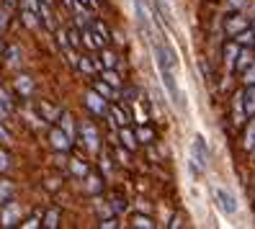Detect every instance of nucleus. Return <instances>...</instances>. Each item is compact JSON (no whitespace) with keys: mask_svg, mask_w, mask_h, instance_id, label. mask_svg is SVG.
<instances>
[{"mask_svg":"<svg viewBox=\"0 0 255 229\" xmlns=\"http://www.w3.org/2000/svg\"><path fill=\"white\" fill-rule=\"evenodd\" d=\"M5 23H8V16H5V10H0V28H5Z\"/></svg>","mask_w":255,"mask_h":229,"instance_id":"nucleus-37","label":"nucleus"},{"mask_svg":"<svg viewBox=\"0 0 255 229\" xmlns=\"http://www.w3.org/2000/svg\"><path fill=\"white\" fill-rule=\"evenodd\" d=\"M13 193H16L13 183L10 180H0V206H5L8 201H13Z\"/></svg>","mask_w":255,"mask_h":229,"instance_id":"nucleus-15","label":"nucleus"},{"mask_svg":"<svg viewBox=\"0 0 255 229\" xmlns=\"http://www.w3.org/2000/svg\"><path fill=\"white\" fill-rule=\"evenodd\" d=\"M243 75H245V78H243V80H245V85H255V62H253Z\"/></svg>","mask_w":255,"mask_h":229,"instance_id":"nucleus-32","label":"nucleus"},{"mask_svg":"<svg viewBox=\"0 0 255 229\" xmlns=\"http://www.w3.org/2000/svg\"><path fill=\"white\" fill-rule=\"evenodd\" d=\"M240 49H243V47H240V44H237L235 39L224 44V62H227L230 67H235V62H237V54H240Z\"/></svg>","mask_w":255,"mask_h":229,"instance_id":"nucleus-10","label":"nucleus"},{"mask_svg":"<svg viewBox=\"0 0 255 229\" xmlns=\"http://www.w3.org/2000/svg\"><path fill=\"white\" fill-rule=\"evenodd\" d=\"M245 116H248V111H245V103H243V93H240V96H235V124H243Z\"/></svg>","mask_w":255,"mask_h":229,"instance_id":"nucleus-17","label":"nucleus"},{"mask_svg":"<svg viewBox=\"0 0 255 229\" xmlns=\"http://www.w3.org/2000/svg\"><path fill=\"white\" fill-rule=\"evenodd\" d=\"M21 224V206L16 201H8L5 206H0V227H16Z\"/></svg>","mask_w":255,"mask_h":229,"instance_id":"nucleus-2","label":"nucleus"},{"mask_svg":"<svg viewBox=\"0 0 255 229\" xmlns=\"http://www.w3.org/2000/svg\"><path fill=\"white\" fill-rule=\"evenodd\" d=\"M255 62V57H253V49L250 47H243L240 49V54H237V62H235V70H240V72H245L250 65Z\"/></svg>","mask_w":255,"mask_h":229,"instance_id":"nucleus-9","label":"nucleus"},{"mask_svg":"<svg viewBox=\"0 0 255 229\" xmlns=\"http://www.w3.org/2000/svg\"><path fill=\"white\" fill-rule=\"evenodd\" d=\"M21 16H23V21H26L28 26H31V28H36V18H34V16H36V13H34V10H23V13H21Z\"/></svg>","mask_w":255,"mask_h":229,"instance_id":"nucleus-33","label":"nucleus"},{"mask_svg":"<svg viewBox=\"0 0 255 229\" xmlns=\"http://www.w3.org/2000/svg\"><path fill=\"white\" fill-rule=\"evenodd\" d=\"M131 227H137V229H155V222L144 217V214H134L131 217Z\"/></svg>","mask_w":255,"mask_h":229,"instance_id":"nucleus-18","label":"nucleus"},{"mask_svg":"<svg viewBox=\"0 0 255 229\" xmlns=\"http://www.w3.org/2000/svg\"><path fill=\"white\" fill-rule=\"evenodd\" d=\"M93 90H98V93H101L103 98H106V101H114V98H116V88H114V85H109L103 78L93 83Z\"/></svg>","mask_w":255,"mask_h":229,"instance_id":"nucleus-12","label":"nucleus"},{"mask_svg":"<svg viewBox=\"0 0 255 229\" xmlns=\"http://www.w3.org/2000/svg\"><path fill=\"white\" fill-rule=\"evenodd\" d=\"M41 3H49V5H52V0H41Z\"/></svg>","mask_w":255,"mask_h":229,"instance_id":"nucleus-41","label":"nucleus"},{"mask_svg":"<svg viewBox=\"0 0 255 229\" xmlns=\"http://www.w3.org/2000/svg\"><path fill=\"white\" fill-rule=\"evenodd\" d=\"M16 93H18L21 98H31V93H34V80L28 78V75H18V78H16Z\"/></svg>","mask_w":255,"mask_h":229,"instance_id":"nucleus-8","label":"nucleus"},{"mask_svg":"<svg viewBox=\"0 0 255 229\" xmlns=\"http://www.w3.org/2000/svg\"><path fill=\"white\" fill-rule=\"evenodd\" d=\"M101 188H103L101 178H98V175H88V191H91V193H98Z\"/></svg>","mask_w":255,"mask_h":229,"instance_id":"nucleus-29","label":"nucleus"},{"mask_svg":"<svg viewBox=\"0 0 255 229\" xmlns=\"http://www.w3.org/2000/svg\"><path fill=\"white\" fill-rule=\"evenodd\" d=\"M109 116L114 118V124H119V126H127V124H129V114L122 109V106H111Z\"/></svg>","mask_w":255,"mask_h":229,"instance_id":"nucleus-13","label":"nucleus"},{"mask_svg":"<svg viewBox=\"0 0 255 229\" xmlns=\"http://www.w3.org/2000/svg\"><path fill=\"white\" fill-rule=\"evenodd\" d=\"M101 78L106 80L109 85H114L116 90L122 88V78H119V72H116V70H111V67H106V70H103V75H101Z\"/></svg>","mask_w":255,"mask_h":229,"instance_id":"nucleus-20","label":"nucleus"},{"mask_svg":"<svg viewBox=\"0 0 255 229\" xmlns=\"http://www.w3.org/2000/svg\"><path fill=\"white\" fill-rule=\"evenodd\" d=\"M8 62H10V65L18 62V47H10V49H8Z\"/></svg>","mask_w":255,"mask_h":229,"instance_id":"nucleus-34","label":"nucleus"},{"mask_svg":"<svg viewBox=\"0 0 255 229\" xmlns=\"http://www.w3.org/2000/svg\"><path fill=\"white\" fill-rule=\"evenodd\" d=\"M5 54V44H3V39H0V57Z\"/></svg>","mask_w":255,"mask_h":229,"instance_id":"nucleus-39","label":"nucleus"},{"mask_svg":"<svg viewBox=\"0 0 255 229\" xmlns=\"http://www.w3.org/2000/svg\"><path fill=\"white\" fill-rule=\"evenodd\" d=\"M78 3H83L85 8H96V0H78Z\"/></svg>","mask_w":255,"mask_h":229,"instance_id":"nucleus-38","label":"nucleus"},{"mask_svg":"<svg viewBox=\"0 0 255 229\" xmlns=\"http://www.w3.org/2000/svg\"><path fill=\"white\" fill-rule=\"evenodd\" d=\"M214 201H217V206L222 209V214H227V217L237 214V201H235V196H232L230 191H224V188H214Z\"/></svg>","mask_w":255,"mask_h":229,"instance_id":"nucleus-3","label":"nucleus"},{"mask_svg":"<svg viewBox=\"0 0 255 229\" xmlns=\"http://www.w3.org/2000/svg\"><path fill=\"white\" fill-rule=\"evenodd\" d=\"M21 227H23V229H36V227H41V222H39V211H34L26 222H21Z\"/></svg>","mask_w":255,"mask_h":229,"instance_id":"nucleus-27","label":"nucleus"},{"mask_svg":"<svg viewBox=\"0 0 255 229\" xmlns=\"http://www.w3.org/2000/svg\"><path fill=\"white\" fill-rule=\"evenodd\" d=\"M44 227H47V229H54L57 224H59V211L57 209H49L47 214H44V222H41Z\"/></svg>","mask_w":255,"mask_h":229,"instance_id":"nucleus-21","label":"nucleus"},{"mask_svg":"<svg viewBox=\"0 0 255 229\" xmlns=\"http://www.w3.org/2000/svg\"><path fill=\"white\" fill-rule=\"evenodd\" d=\"M119 139H122V144H124L127 149H137V147H139L137 134H134L131 129H127V126H122V134H119Z\"/></svg>","mask_w":255,"mask_h":229,"instance_id":"nucleus-11","label":"nucleus"},{"mask_svg":"<svg viewBox=\"0 0 255 229\" xmlns=\"http://www.w3.org/2000/svg\"><path fill=\"white\" fill-rule=\"evenodd\" d=\"M224 28H227V34H230V36H237L240 31H245V28H248V18H245V16H240V13H235V16L227 18Z\"/></svg>","mask_w":255,"mask_h":229,"instance_id":"nucleus-7","label":"nucleus"},{"mask_svg":"<svg viewBox=\"0 0 255 229\" xmlns=\"http://www.w3.org/2000/svg\"><path fill=\"white\" fill-rule=\"evenodd\" d=\"M243 103H245L248 116H255V85H248V88H245V93H243Z\"/></svg>","mask_w":255,"mask_h":229,"instance_id":"nucleus-14","label":"nucleus"},{"mask_svg":"<svg viewBox=\"0 0 255 229\" xmlns=\"http://www.w3.org/2000/svg\"><path fill=\"white\" fill-rule=\"evenodd\" d=\"M70 167H72V173H75V175H80V178H85V175H88V165H85V162H80V160H72V162H70Z\"/></svg>","mask_w":255,"mask_h":229,"instance_id":"nucleus-26","label":"nucleus"},{"mask_svg":"<svg viewBox=\"0 0 255 229\" xmlns=\"http://www.w3.org/2000/svg\"><path fill=\"white\" fill-rule=\"evenodd\" d=\"M65 3H67V5H72V0H65Z\"/></svg>","mask_w":255,"mask_h":229,"instance_id":"nucleus-42","label":"nucleus"},{"mask_svg":"<svg viewBox=\"0 0 255 229\" xmlns=\"http://www.w3.org/2000/svg\"><path fill=\"white\" fill-rule=\"evenodd\" d=\"M137 139H139L142 144H149V142L155 139V131L149 129V126H139V129H137Z\"/></svg>","mask_w":255,"mask_h":229,"instance_id":"nucleus-25","label":"nucleus"},{"mask_svg":"<svg viewBox=\"0 0 255 229\" xmlns=\"http://www.w3.org/2000/svg\"><path fill=\"white\" fill-rule=\"evenodd\" d=\"M78 67L83 70V72H93V62H91V59H88V57H78Z\"/></svg>","mask_w":255,"mask_h":229,"instance_id":"nucleus-31","label":"nucleus"},{"mask_svg":"<svg viewBox=\"0 0 255 229\" xmlns=\"http://www.w3.org/2000/svg\"><path fill=\"white\" fill-rule=\"evenodd\" d=\"M5 3H8V5H13V3H16V0H5Z\"/></svg>","mask_w":255,"mask_h":229,"instance_id":"nucleus-40","label":"nucleus"},{"mask_svg":"<svg viewBox=\"0 0 255 229\" xmlns=\"http://www.w3.org/2000/svg\"><path fill=\"white\" fill-rule=\"evenodd\" d=\"M80 136L85 139L88 149L98 152V147H101V142H98V129L91 124V121H83V124H80Z\"/></svg>","mask_w":255,"mask_h":229,"instance_id":"nucleus-5","label":"nucleus"},{"mask_svg":"<svg viewBox=\"0 0 255 229\" xmlns=\"http://www.w3.org/2000/svg\"><path fill=\"white\" fill-rule=\"evenodd\" d=\"M8 167H10V155H8L3 147H0V175L8 173Z\"/></svg>","mask_w":255,"mask_h":229,"instance_id":"nucleus-28","label":"nucleus"},{"mask_svg":"<svg viewBox=\"0 0 255 229\" xmlns=\"http://www.w3.org/2000/svg\"><path fill=\"white\" fill-rule=\"evenodd\" d=\"M240 47H253L255 44V31H250V28H245V31H240L237 36H232Z\"/></svg>","mask_w":255,"mask_h":229,"instance_id":"nucleus-19","label":"nucleus"},{"mask_svg":"<svg viewBox=\"0 0 255 229\" xmlns=\"http://www.w3.org/2000/svg\"><path fill=\"white\" fill-rule=\"evenodd\" d=\"M49 144H52L57 152H70L72 136H70L65 129H52V131H49Z\"/></svg>","mask_w":255,"mask_h":229,"instance_id":"nucleus-4","label":"nucleus"},{"mask_svg":"<svg viewBox=\"0 0 255 229\" xmlns=\"http://www.w3.org/2000/svg\"><path fill=\"white\" fill-rule=\"evenodd\" d=\"M10 139V131L3 126V121H0V142H8Z\"/></svg>","mask_w":255,"mask_h":229,"instance_id":"nucleus-35","label":"nucleus"},{"mask_svg":"<svg viewBox=\"0 0 255 229\" xmlns=\"http://www.w3.org/2000/svg\"><path fill=\"white\" fill-rule=\"evenodd\" d=\"M85 106L91 109L96 116H103V114H109V106H106V98H103L98 90H91L88 93V98H85Z\"/></svg>","mask_w":255,"mask_h":229,"instance_id":"nucleus-6","label":"nucleus"},{"mask_svg":"<svg viewBox=\"0 0 255 229\" xmlns=\"http://www.w3.org/2000/svg\"><path fill=\"white\" fill-rule=\"evenodd\" d=\"M39 111L47 116L44 121H57V118H59V109H54V106H49V103H41V106H39Z\"/></svg>","mask_w":255,"mask_h":229,"instance_id":"nucleus-24","label":"nucleus"},{"mask_svg":"<svg viewBox=\"0 0 255 229\" xmlns=\"http://www.w3.org/2000/svg\"><path fill=\"white\" fill-rule=\"evenodd\" d=\"M134 5H137L139 21H142V26H144V23H147V0H134Z\"/></svg>","mask_w":255,"mask_h":229,"instance_id":"nucleus-30","label":"nucleus"},{"mask_svg":"<svg viewBox=\"0 0 255 229\" xmlns=\"http://www.w3.org/2000/svg\"><path fill=\"white\" fill-rule=\"evenodd\" d=\"M101 65H103V67H111V70H116V65H119V57H116L114 52H109V49H103V54H101Z\"/></svg>","mask_w":255,"mask_h":229,"instance_id":"nucleus-23","label":"nucleus"},{"mask_svg":"<svg viewBox=\"0 0 255 229\" xmlns=\"http://www.w3.org/2000/svg\"><path fill=\"white\" fill-rule=\"evenodd\" d=\"M191 165H193V173H204L209 167V147L204 136H196L191 144Z\"/></svg>","mask_w":255,"mask_h":229,"instance_id":"nucleus-1","label":"nucleus"},{"mask_svg":"<svg viewBox=\"0 0 255 229\" xmlns=\"http://www.w3.org/2000/svg\"><path fill=\"white\" fill-rule=\"evenodd\" d=\"M101 227H106V229H111V227H119V222H116V219H106V222H101Z\"/></svg>","mask_w":255,"mask_h":229,"instance_id":"nucleus-36","label":"nucleus"},{"mask_svg":"<svg viewBox=\"0 0 255 229\" xmlns=\"http://www.w3.org/2000/svg\"><path fill=\"white\" fill-rule=\"evenodd\" d=\"M245 149H255V118H250L245 129Z\"/></svg>","mask_w":255,"mask_h":229,"instance_id":"nucleus-22","label":"nucleus"},{"mask_svg":"<svg viewBox=\"0 0 255 229\" xmlns=\"http://www.w3.org/2000/svg\"><path fill=\"white\" fill-rule=\"evenodd\" d=\"M253 31H255V26H253Z\"/></svg>","mask_w":255,"mask_h":229,"instance_id":"nucleus-43","label":"nucleus"},{"mask_svg":"<svg viewBox=\"0 0 255 229\" xmlns=\"http://www.w3.org/2000/svg\"><path fill=\"white\" fill-rule=\"evenodd\" d=\"M91 28H93V34H96V39L101 41V47H106V44H109V39H111V34H109V28L103 26L101 21H93V23H91Z\"/></svg>","mask_w":255,"mask_h":229,"instance_id":"nucleus-16","label":"nucleus"}]
</instances>
